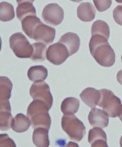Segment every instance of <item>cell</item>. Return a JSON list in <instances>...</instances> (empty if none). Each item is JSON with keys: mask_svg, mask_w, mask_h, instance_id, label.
Masks as SVG:
<instances>
[{"mask_svg": "<svg viewBox=\"0 0 122 147\" xmlns=\"http://www.w3.org/2000/svg\"><path fill=\"white\" fill-rule=\"evenodd\" d=\"M89 46L91 55L100 65L110 67L115 64V51L107 41V39L103 36L92 35Z\"/></svg>", "mask_w": 122, "mask_h": 147, "instance_id": "1", "label": "cell"}, {"mask_svg": "<svg viewBox=\"0 0 122 147\" xmlns=\"http://www.w3.org/2000/svg\"><path fill=\"white\" fill-rule=\"evenodd\" d=\"M50 108L45 102L34 100L27 108V117L31 121L33 128L42 127L50 129L51 118L48 111Z\"/></svg>", "mask_w": 122, "mask_h": 147, "instance_id": "2", "label": "cell"}, {"mask_svg": "<svg viewBox=\"0 0 122 147\" xmlns=\"http://www.w3.org/2000/svg\"><path fill=\"white\" fill-rule=\"evenodd\" d=\"M61 127L70 139L80 142L86 133L85 125L74 114H64L61 119Z\"/></svg>", "mask_w": 122, "mask_h": 147, "instance_id": "3", "label": "cell"}, {"mask_svg": "<svg viewBox=\"0 0 122 147\" xmlns=\"http://www.w3.org/2000/svg\"><path fill=\"white\" fill-rule=\"evenodd\" d=\"M101 97L98 105L103 109L111 118L119 116L122 111V104L121 100L117 97L112 91L107 89L100 90Z\"/></svg>", "mask_w": 122, "mask_h": 147, "instance_id": "4", "label": "cell"}, {"mask_svg": "<svg viewBox=\"0 0 122 147\" xmlns=\"http://www.w3.org/2000/svg\"><path fill=\"white\" fill-rule=\"evenodd\" d=\"M9 44L14 54L20 58H30L33 53V46L26 36L20 32L15 33L9 39Z\"/></svg>", "mask_w": 122, "mask_h": 147, "instance_id": "5", "label": "cell"}, {"mask_svg": "<svg viewBox=\"0 0 122 147\" xmlns=\"http://www.w3.org/2000/svg\"><path fill=\"white\" fill-rule=\"evenodd\" d=\"M29 93L34 100L45 102L50 109L53 104V97L50 92V86L45 82H34L30 88Z\"/></svg>", "mask_w": 122, "mask_h": 147, "instance_id": "6", "label": "cell"}, {"mask_svg": "<svg viewBox=\"0 0 122 147\" xmlns=\"http://www.w3.org/2000/svg\"><path fill=\"white\" fill-rule=\"evenodd\" d=\"M64 17V10L55 3L47 4L44 7L42 12V18L44 21L53 26H57L62 23Z\"/></svg>", "mask_w": 122, "mask_h": 147, "instance_id": "7", "label": "cell"}, {"mask_svg": "<svg viewBox=\"0 0 122 147\" xmlns=\"http://www.w3.org/2000/svg\"><path fill=\"white\" fill-rule=\"evenodd\" d=\"M69 56L67 48L59 42L49 46L46 52L47 60L55 65H60L64 63Z\"/></svg>", "mask_w": 122, "mask_h": 147, "instance_id": "8", "label": "cell"}, {"mask_svg": "<svg viewBox=\"0 0 122 147\" xmlns=\"http://www.w3.org/2000/svg\"><path fill=\"white\" fill-rule=\"evenodd\" d=\"M55 28L42 23L35 30L32 39L39 42H43L45 44H50L55 39Z\"/></svg>", "mask_w": 122, "mask_h": 147, "instance_id": "9", "label": "cell"}, {"mask_svg": "<svg viewBox=\"0 0 122 147\" xmlns=\"http://www.w3.org/2000/svg\"><path fill=\"white\" fill-rule=\"evenodd\" d=\"M13 116L9 100H0V130L6 131L11 127Z\"/></svg>", "mask_w": 122, "mask_h": 147, "instance_id": "10", "label": "cell"}, {"mask_svg": "<svg viewBox=\"0 0 122 147\" xmlns=\"http://www.w3.org/2000/svg\"><path fill=\"white\" fill-rule=\"evenodd\" d=\"M89 122L93 127H106L109 124V118L107 113L104 110L92 108L88 116Z\"/></svg>", "mask_w": 122, "mask_h": 147, "instance_id": "11", "label": "cell"}, {"mask_svg": "<svg viewBox=\"0 0 122 147\" xmlns=\"http://www.w3.org/2000/svg\"><path fill=\"white\" fill-rule=\"evenodd\" d=\"M59 42L67 48L70 55L76 53L80 45V39L78 35L73 32H68L63 35Z\"/></svg>", "mask_w": 122, "mask_h": 147, "instance_id": "12", "label": "cell"}, {"mask_svg": "<svg viewBox=\"0 0 122 147\" xmlns=\"http://www.w3.org/2000/svg\"><path fill=\"white\" fill-rule=\"evenodd\" d=\"M88 141L93 147H107V136L105 131L100 127H93L89 130Z\"/></svg>", "mask_w": 122, "mask_h": 147, "instance_id": "13", "label": "cell"}, {"mask_svg": "<svg viewBox=\"0 0 122 147\" xmlns=\"http://www.w3.org/2000/svg\"><path fill=\"white\" fill-rule=\"evenodd\" d=\"M80 97L84 103L92 109L99 104L101 93L100 90L93 88H87L80 93Z\"/></svg>", "mask_w": 122, "mask_h": 147, "instance_id": "14", "label": "cell"}, {"mask_svg": "<svg viewBox=\"0 0 122 147\" xmlns=\"http://www.w3.org/2000/svg\"><path fill=\"white\" fill-rule=\"evenodd\" d=\"M77 15L83 22L92 21L96 16V9L89 2L80 4L77 9Z\"/></svg>", "mask_w": 122, "mask_h": 147, "instance_id": "15", "label": "cell"}, {"mask_svg": "<svg viewBox=\"0 0 122 147\" xmlns=\"http://www.w3.org/2000/svg\"><path fill=\"white\" fill-rule=\"evenodd\" d=\"M41 23L42 22L36 16H29L22 20V28L30 39H33L35 30Z\"/></svg>", "mask_w": 122, "mask_h": 147, "instance_id": "16", "label": "cell"}, {"mask_svg": "<svg viewBox=\"0 0 122 147\" xmlns=\"http://www.w3.org/2000/svg\"><path fill=\"white\" fill-rule=\"evenodd\" d=\"M48 129L39 127L35 128L33 132V143L39 147H47L50 145L48 137Z\"/></svg>", "mask_w": 122, "mask_h": 147, "instance_id": "17", "label": "cell"}, {"mask_svg": "<svg viewBox=\"0 0 122 147\" xmlns=\"http://www.w3.org/2000/svg\"><path fill=\"white\" fill-rule=\"evenodd\" d=\"M31 124L29 118L25 116L23 113H18L13 119L11 127L15 132L21 133L27 130Z\"/></svg>", "mask_w": 122, "mask_h": 147, "instance_id": "18", "label": "cell"}, {"mask_svg": "<svg viewBox=\"0 0 122 147\" xmlns=\"http://www.w3.org/2000/svg\"><path fill=\"white\" fill-rule=\"evenodd\" d=\"M48 72L47 69L42 65L31 67L28 70L27 76L30 81L34 82H41L47 79Z\"/></svg>", "mask_w": 122, "mask_h": 147, "instance_id": "19", "label": "cell"}, {"mask_svg": "<svg viewBox=\"0 0 122 147\" xmlns=\"http://www.w3.org/2000/svg\"><path fill=\"white\" fill-rule=\"evenodd\" d=\"M80 101L75 97L64 99L61 105V110L64 114H75L78 111Z\"/></svg>", "mask_w": 122, "mask_h": 147, "instance_id": "20", "label": "cell"}, {"mask_svg": "<svg viewBox=\"0 0 122 147\" xmlns=\"http://www.w3.org/2000/svg\"><path fill=\"white\" fill-rule=\"evenodd\" d=\"M13 84L6 76H0V100H9L11 96Z\"/></svg>", "mask_w": 122, "mask_h": 147, "instance_id": "21", "label": "cell"}, {"mask_svg": "<svg viewBox=\"0 0 122 147\" xmlns=\"http://www.w3.org/2000/svg\"><path fill=\"white\" fill-rule=\"evenodd\" d=\"M16 14L17 18L22 21L25 18L29 16H36V9L31 3L24 2L17 6Z\"/></svg>", "mask_w": 122, "mask_h": 147, "instance_id": "22", "label": "cell"}, {"mask_svg": "<svg viewBox=\"0 0 122 147\" xmlns=\"http://www.w3.org/2000/svg\"><path fill=\"white\" fill-rule=\"evenodd\" d=\"M110 34L109 25L103 20H98L93 23L91 27V35H101L108 39L110 37Z\"/></svg>", "mask_w": 122, "mask_h": 147, "instance_id": "23", "label": "cell"}, {"mask_svg": "<svg viewBox=\"0 0 122 147\" xmlns=\"http://www.w3.org/2000/svg\"><path fill=\"white\" fill-rule=\"evenodd\" d=\"M15 17L14 8L10 3L2 1L0 3V20L8 22L13 20Z\"/></svg>", "mask_w": 122, "mask_h": 147, "instance_id": "24", "label": "cell"}, {"mask_svg": "<svg viewBox=\"0 0 122 147\" xmlns=\"http://www.w3.org/2000/svg\"><path fill=\"white\" fill-rule=\"evenodd\" d=\"M33 46V53L30 58L33 61L41 62L45 60V53L47 52L46 45L43 43L38 42L34 43Z\"/></svg>", "mask_w": 122, "mask_h": 147, "instance_id": "25", "label": "cell"}, {"mask_svg": "<svg viewBox=\"0 0 122 147\" xmlns=\"http://www.w3.org/2000/svg\"><path fill=\"white\" fill-rule=\"evenodd\" d=\"M93 4L99 12L107 10L112 5V0H93Z\"/></svg>", "mask_w": 122, "mask_h": 147, "instance_id": "26", "label": "cell"}, {"mask_svg": "<svg viewBox=\"0 0 122 147\" xmlns=\"http://www.w3.org/2000/svg\"><path fill=\"white\" fill-rule=\"evenodd\" d=\"M15 147V143L6 134H0V147Z\"/></svg>", "mask_w": 122, "mask_h": 147, "instance_id": "27", "label": "cell"}, {"mask_svg": "<svg viewBox=\"0 0 122 147\" xmlns=\"http://www.w3.org/2000/svg\"><path fill=\"white\" fill-rule=\"evenodd\" d=\"M113 18L117 24L122 26V5L117 6L114 9Z\"/></svg>", "mask_w": 122, "mask_h": 147, "instance_id": "28", "label": "cell"}, {"mask_svg": "<svg viewBox=\"0 0 122 147\" xmlns=\"http://www.w3.org/2000/svg\"><path fill=\"white\" fill-rule=\"evenodd\" d=\"M117 79L118 82L121 85H122V69L120 70L117 74Z\"/></svg>", "mask_w": 122, "mask_h": 147, "instance_id": "29", "label": "cell"}, {"mask_svg": "<svg viewBox=\"0 0 122 147\" xmlns=\"http://www.w3.org/2000/svg\"><path fill=\"white\" fill-rule=\"evenodd\" d=\"M34 1L35 0H16L17 3L18 4H22V3H24V2H29V3H31V4H32Z\"/></svg>", "mask_w": 122, "mask_h": 147, "instance_id": "30", "label": "cell"}, {"mask_svg": "<svg viewBox=\"0 0 122 147\" xmlns=\"http://www.w3.org/2000/svg\"><path fill=\"white\" fill-rule=\"evenodd\" d=\"M71 1H75V2H80V1H82V0H71Z\"/></svg>", "mask_w": 122, "mask_h": 147, "instance_id": "31", "label": "cell"}, {"mask_svg": "<svg viewBox=\"0 0 122 147\" xmlns=\"http://www.w3.org/2000/svg\"><path fill=\"white\" fill-rule=\"evenodd\" d=\"M119 117L120 120H121V122H122V111H121V113H120V115H119Z\"/></svg>", "mask_w": 122, "mask_h": 147, "instance_id": "32", "label": "cell"}, {"mask_svg": "<svg viewBox=\"0 0 122 147\" xmlns=\"http://www.w3.org/2000/svg\"><path fill=\"white\" fill-rule=\"evenodd\" d=\"M120 146L122 147V136L121 137V139H120Z\"/></svg>", "mask_w": 122, "mask_h": 147, "instance_id": "33", "label": "cell"}, {"mask_svg": "<svg viewBox=\"0 0 122 147\" xmlns=\"http://www.w3.org/2000/svg\"><path fill=\"white\" fill-rule=\"evenodd\" d=\"M1 44H2V43H1V37H0V51H1Z\"/></svg>", "mask_w": 122, "mask_h": 147, "instance_id": "34", "label": "cell"}, {"mask_svg": "<svg viewBox=\"0 0 122 147\" xmlns=\"http://www.w3.org/2000/svg\"><path fill=\"white\" fill-rule=\"evenodd\" d=\"M115 1H116L117 2H118V3H121V4H122V0H115Z\"/></svg>", "mask_w": 122, "mask_h": 147, "instance_id": "35", "label": "cell"}, {"mask_svg": "<svg viewBox=\"0 0 122 147\" xmlns=\"http://www.w3.org/2000/svg\"><path fill=\"white\" fill-rule=\"evenodd\" d=\"M121 61H122V55H121Z\"/></svg>", "mask_w": 122, "mask_h": 147, "instance_id": "36", "label": "cell"}]
</instances>
